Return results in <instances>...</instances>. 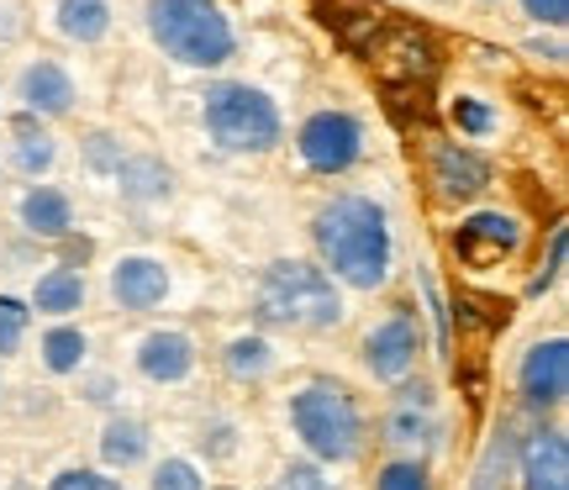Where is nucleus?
Listing matches in <instances>:
<instances>
[{
    "label": "nucleus",
    "mask_w": 569,
    "mask_h": 490,
    "mask_svg": "<svg viewBox=\"0 0 569 490\" xmlns=\"http://www.w3.org/2000/svg\"><path fill=\"white\" fill-rule=\"evenodd\" d=\"M317 248L348 286L375 290L390 274V227L386 211L365 196H338L317 211Z\"/></svg>",
    "instance_id": "obj_1"
},
{
    "label": "nucleus",
    "mask_w": 569,
    "mask_h": 490,
    "mask_svg": "<svg viewBox=\"0 0 569 490\" xmlns=\"http://www.w3.org/2000/svg\"><path fill=\"white\" fill-rule=\"evenodd\" d=\"M259 317L280 327H338L343 301L322 269L284 259V264H269L264 286H259Z\"/></svg>",
    "instance_id": "obj_2"
},
{
    "label": "nucleus",
    "mask_w": 569,
    "mask_h": 490,
    "mask_svg": "<svg viewBox=\"0 0 569 490\" xmlns=\"http://www.w3.org/2000/svg\"><path fill=\"white\" fill-rule=\"evenodd\" d=\"M148 27H153V38L163 42L169 59L196 63V69L227 63V53H232V27L211 0H153Z\"/></svg>",
    "instance_id": "obj_3"
},
{
    "label": "nucleus",
    "mask_w": 569,
    "mask_h": 490,
    "mask_svg": "<svg viewBox=\"0 0 569 490\" xmlns=\"http://www.w3.org/2000/svg\"><path fill=\"white\" fill-rule=\"evenodd\" d=\"M290 417H296V432L306 438V449L317 459H332V464H348L359 453V438H365V422H359V407L343 386H306L296 401H290Z\"/></svg>",
    "instance_id": "obj_4"
},
{
    "label": "nucleus",
    "mask_w": 569,
    "mask_h": 490,
    "mask_svg": "<svg viewBox=\"0 0 569 490\" xmlns=\"http://www.w3.org/2000/svg\"><path fill=\"white\" fill-rule=\"evenodd\" d=\"M206 132L222 148L264 153L280 143V111L253 84H217V90H206Z\"/></svg>",
    "instance_id": "obj_5"
},
{
    "label": "nucleus",
    "mask_w": 569,
    "mask_h": 490,
    "mask_svg": "<svg viewBox=\"0 0 569 490\" xmlns=\"http://www.w3.org/2000/svg\"><path fill=\"white\" fill-rule=\"evenodd\" d=\"M365 63L390 84V90H401V84H417L427 80L432 69H438V53H432V42H427L422 27H411V21H396L386 11L380 27L365 38Z\"/></svg>",
    "instance_id": "obj_6"
},
{
    "label": "nucleus",
    "mask_w": 569,
    "mask_h": 490,
    "mask_svg": "<svg viewBox=\"0 0 569 490\" xmlns=\"http://www.w3.org/2000/svg\"><path fill=\"white\" fill-rule=\"evenodd\" d=\"M359 153H365V132L343 111H322V117H311L301 127V159L311 169H322V174H343Z\"/></svg>",
    "instance_id": "obj_7"
},
{
    "label": "nucleus",
    "mask_w": 569,
    "mask_h": 490,
    "mask_svg": "<svg viewBox=\"0 0 569 490\" xmlns=\"http://www.w3.org/2000/svg\"><path fill=\"white\" fill-rule=\"evenodd\" d=\"M517 243H522V227H517V217H501V211L469 217V222L459 227V238H453L459 259L475 264V269H486V264H496V259L517 253Z\"/></svg>",
    "instance_id": "obj_8"
},
{
    "label": "nucleus",
    "mask_w": 569,
    "mask_h": 490,
    "mask_svg": "<svg viewBox=\"0 0 569 490\" xmlns=\"http://www.w3.org/2000/svg\"><path fill=\"white\" fill-rule=\"evenodd\" d=\"M569 390V348L565 338H549V343L528 348L522 359V396L532 407H559Z\"/></svg>",
    "instance_id": "obj_9"
},
{
    "label": "nucleus",
    "mask_w": 569,
    "mask_h": 490,
    "mask_svg": "<svg viewBox=\"0 0 569 490\" xmlns=\"http://www.w3.org/2000/svg\"><path fill=\"white\" fill-rule=\"evenodd\" d=\"M365 364L375 380H401L417 364V327L411 317H390L365 338Z\"/></svg>",
    "instance_id": "obj_10"
},
{
    "label": "nucleus",
    "mask_w": 569,
    "mask_h": 490,
    "mask_svg": "<svg viewBox=\"0 0 569 490\" xmlns=\"http://www.w3.org/2000/svg\"><path fill=\"white\" fill-rule=\"evenodd\" d=\"M522 486L528 490H569V443L565 432H532L522 443Z\"/></svg>",
    "instance_id": "obj_11"
},
{
    "label": "nucleus",
    "mask_w": 569,
    "mask_h": 490,
    "mask_svg": "<svg viewBox=\"0 0 569 490\" xmlns=\"http://www.w3.org/2000/svg\"><path fill=\"white\" fill-rule=\"evenodd\" d=\"M432 184L443 190L448 201H465V196L490 184V163L459 143H438L432 148Z\"/></svg>",
    "instance_id": "obj_12"
},
{
    "label": "nucleus",
    "mask_w": 569,
    "mask_h": 490,
    "mask_svg": "<svg viewBox=\"0 0 569 490\" xmlns=\"http://www.w3.org/2000/svg\"><path fill=\"white\" fill-rule=\"evenodd\" d=\"M111 296L127 311L159 307L163 296H169V269L153 264V259H122V264L111 269Z\"/></svg>",
    "instance_id": "obj_13"
},
{
    "label": "nucleus",
    "mask_w": 569,
    "mask_h": 490,
    "mask_svg": "<svg viewBox=\"0 0 569 490\" xmlns=\"http://www.w3.org/2000/svg\"><path fill=\"white\" fill-rule=\"evenodd\" d=\"M190 364H196V343H190L184 332H153V338L142 343V353H138V369L148 374V380H159V386L184 380Z\"/></svg>",
    "instance_id": "obj_14"
},
{
    "label": "nucleus",
    "mask_w": 569,
    "mask_h": 490,
    "mask_svg": "<svg viewBox=\"0 0 569 490\" xmlns=\"http://www.w3.org/2000/svg\"><path fill=\"white\" fill-rule=\"evenodd\" d=\"M21 101L42 111V117H63L69 106H74V84L63 74L59 63H32L27 74H21Z\"/></svg>",
    "instance_id": "obj_15"
},
{
    "label": "nucleus",
    "mask_w": 569,
    "mask_h": 490,
    "mask_svg": "<svg viewBox=\"0 0 569 490\" xmlns=\"http://www.w3.org/2000/svg\"><path fill=\"white\" fill-rule=\"evenodd\" d=\"M21 222L32 227V232H42V238H63L69 222H74L69 196H59V190H32V196L21 201Z\"/></svg>",
    "instance_id": "obj_16"
},
{
    "label": "nucleus",
    "mask_w": 569,
    "mask_h": 490,
    "mask_svg": "<svg viewBox=\"0 0 569 490\" xmlns=\"http://www.w3.org/2000/svg\"><path fill=\"white\" fill-rule=\"evenodd\" d=\"M59 27H63V38L96 42V38H106V27H111V6H106V0H63Z\"/></svg>",
    "instance_id": "obj_17"
},
{
    "label": "nucleus",
    "mask_w": 569,
    "mask_h": 490,
    "mask_svg": "<svg viewBox=\"0 0 569 490\" xmlns=\"http://www.w3.org/2000/svg\"><path fill=\"white\" fill-rule=\"evenodd\" d=\"M117 180H122L127 201H159V196H169V169L159 159H122Z\"/></svg>",
    "instance_id": "obj_18"
},
{
    "label": "nucleus",
    "mask_w": 569,
    "mask_h": 490,
    "mask_svg": "<svg viewBox=\"0 0 569 490\" xmlns=\"http://www.w3.org/2000/svg\"><path fill=\"white\" fill-rule=\"evenodd\" d=\"M101 453L106 464H138L142 453H148V432H142V422H132V417H122V422H106L101 432Z\"/></svg>",
    "instance_id": "obj_19"
},
{
    "label": "nucleus",
    "mask_w": 569,
    "mask_h": 490,
    "mask_svg": "<svg viewBox=\"0 0 569 490\" xmlns=\"http://www.w3.org/2000/svg\"><path fill=\"white\" fill-rule=\"evenodd\" d=\"M80 301H84V280L74 269H53V274L38 280V290H32V307L38 311H80Z\"/></svg>",
    "instance_id": "obj_20"
},
{
    "label": "nucleus",
    "mask_w": 569,
    "mask_h": 490,
    "mask_svg": "<svg viewBox=\"0 0 569 490\" xmlns=\"http://www.w3.org/2000/svg\"><path fill=\"white\" fill-rule=\"evenodd\" d=\"M427 407H401L390 411V422H386V443H396V449H427V438H432V422L422 417Z\"/></svg>",
    "instance_id": "obj_21"
},
{
    "label": "nucleus",
    "mask_w": 569,
    "mask_h": 490,
    "mask_svg": "<svg viewBox=\"0 0 569 490\" xmlns=\"http://www.w3.org/2000/svg\"><path fill=\"white\" fill-rule=\"evenodd\" d=\"M42 359H48V369H53V374L80 369V359H84V332H74V327H53V332L42 338Z\"/></svg>",
    "instance_id": "obj_22"
},
{
    "label": "nucleus",
    "mask_w": 569,
    "mask_h": 490,
    "mask_svg": "<svg viewBox=\"0 0 569 490\" xmlns=\"http://www.w3.org/2000/svg\"><path fill=\"white\" fill-rule=\"evenodd\" d=\"M269 364H274V353H269L264 338H238V343L227 348V369L238 380H259V374H269Z\"/></svg>",
    "instance_id": "obj_23"
},
{
    "label": "nucleus",
    "mask_w": 569,
    "mask_h": 490,
    "mask_svg": "<svg viewBox=\"0 0 569 490\" xmlns=\"http://www.w3.org/2000/svg\"><path fill=\"white\" fill-rule=\"evenodd\" d=\"M17 163L27 169V174H38V169H48V163H53V138H48V132H32V127L21 122Z\"/></svg>",
    "instance_id": "obj_24"
},
{
    "label": "nucleus",
    "mask_w": 569,
    "mask_h": 490,
    "mask_svg": "<svg viewBox=\"0 0 569 490\" xmlns=\"http://www.w3.org/2000/svg\"><path fill=\"white\" fill-rule=\"evenodd\" d=\"M153 490H206V480L190 459H163L153 470Z\"/></svg>",
    "instance_id": "obj_25"
},
{
    "label": "nucleus",
    "mask_w": 569,
    "mask_h": 490,
    "mask_svg": "<svg viewBox=\"0 0 569 490\" xmlns=\"http://www.w3.org/2000/svg\"><path fill=\"white\" fill-rule=\"evenodd\" d=\"M453 122L480 138V132H490V127H496V111H490L486 101H475V96H459V101H453Z\"/></svg>",
    "instance_id": "obj_26"
},
{
    "label": "nucleus",
    "mask_w": 569,
    "mask_h": 490,
    "mask_svg": "<svg viewBox=\"0 0 569 490\" xmlns=\"http://www.w3.org/2000/svg\"><path fill=\"white\" fill-rule=\"evenodd\" d=\"M375 490H427V474H422V464H386Z\"/></svg>",
    "instance_id": "obj_27"
},
{
    "label": "nucleus",
    "mask_w": 569,
    "mask_h": 490,
    "mask_svg": "<svg viewBox=\"0 0 569 490\" xmlns=\"http://www.w3.org/2000/svg\"><path fill=\"white\" fill-rule=\"evenodd\" d=\"M21 327H27V311L17 301H0V359L21 348Z\"/></svg>",
    "instance_id": "obj_28"
},
{
    "label": "nucleus",
    "mask_w": 569,
    "mask_h": 490,
    "mask_svg": "<svg viewBox=\"0 0 569 490\" xmlns=\"http://www.w3.org/2000/svg\"><path fill=\"white\" fill-rule=\"evenodd\" d=\"M84 159H90V169H122V143L106 138V132H96V138L84 143Z\"/></svg>",
    "instance_id": "obj_29"
},
{
    "label": "nucleus",
    "mask_w": 569,
    "mask_h": 490,
    "mask_svg": "<svg viewBox=\"0 0 569 490\" xmlns=\"http://www.w3.org/2000/svg\"><path fill=\"white\" fill-rule=\"evenodd\" d=\"M274 490H332L322 480V470H311V464H290V470L274 480Z\"/></svg>",
    "instance_id": "obj_30"
},
{
    "label": "nucleus",
    "mask_w": 569,
    "mask_h": 490,
    "mask_svg": "<svg viewBox=\"0 0 569 490\" xmlns=\"http://www.w3.org/2000/svg\"><path fill=\"white\" fill-rule=\"evenodd\" d=\"M53 490H122V486L106 480V474H96V470H69L53 480Z\"/></svg>",
    "instance_id": "obj_31"
},
{
    "label": "nucleus",
    "mask_w": 569,
    "mask_h": 490,
    "mask_svg": "<svg viewBox=\"0 0 569 490\" xmlns=\"http://www.w3.org/2000/svg\"><path fill=\"white\" fill-rule=\"evenodd\" d=\"M559 264H565V232H553V248H549V269L532 280V296H543V290L553 286V274H559Z\"/></svg>",
    "instance_id": "obj_32"
},
{
    "label": "nucleus",
    "mask_w": 569,
    "mask_h": 490,
    "mask_svg": "<svg viewBox=\"0 0 569 490\" xmlns=\"http://www.w3.org/2000/svg\"><path fill=\"white\" fill-rule=\"evenodd\" d=\"M522 6H528V17L549 21V27H559L569 17V0H522Z\"/></svg>",
    "instance_id": "obj_33"
},
{
    "label": "nucleus",
    "mask_w": 569,
    "mask_h": 490,
    "mask_svg": "<svg viewBox=\"0 0 569 490\" xmlns=\"http://www.w3.org/2000/svg\"><path fill=\"white\" fill-rule=\"evenodd\" d=\"M201 443H206V449H211V453H232V428H227V422H217V428L206 432Z\"/></svg>",
    "instance_id": "obj_34"
},
{
    "label": "nucleus",
    "mask_w": 569,
    "mask_h": 490,
    "mask_svg": "<svg viewBox=\"0 0 569 490\" xmlns=\"http://www.w3.org/2000/svg\"><path fill=\"white\" fill-rule=\"evenodd\" d=\"M0 38H17V11L11 6H0Z\"/></svg>",
    "instance_id": "obj_35"
}]
</instances>
